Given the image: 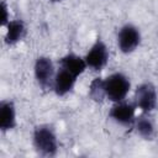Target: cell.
Wrapping results in <instances>:
<instances>
[{
	"label": "cell",
	"mask_w": 158,
	"mask_h": 158,
	"mask_svg": "<svg viewBox=\"0 0 158 158\" xmlns=\"http://www.w3.org/2000/svg\"><path fill=\"white\" fill-rule=\"evenodd\" d=\"M32 144L42 157H54L58 152V137L54 128L48 123L37 125L32 133Z\"/></svg>",
	"instance_id": "1"
},
{
	"label": "cell",
	"mask_w": 158,
	"mask_h": 158,
	"mask_svg": "<svg viewBox=\"0 0 158 158\" xmlns=\"http://www.w3.org/2000/svg\"><path fill=\"white\" fill-rule=\"evenodd\" d=\"M104 89L106 99L111 102L125 100L131 89V81L123 73L116 72L104 78Z\"/></svg>",
	"instance_id": "2"
},
{
	"label": "cell",
	"mask_w": 158,
	"mask_h": 158,
	"mask_svg": "<svg viewBox=\"0 0 158 158\" xmlns=\"http://www.w3.org/2000/svg\"><path fill=\"white\" fill-rule=\"evenodd\" d=\"M135 104L144 114H151L158 105V91L153 83H141L135 90Z\"/></svg>",
	"instance_id": "3"
},
{
	"label": "cell",
	"mask_w": 158,
	"mask_h": 158,
	"mask_svg": "<svg viewBox=\"0 0 158 158\" xmlns=\"http://www.w3.org/2000/svg\"><path fill=\"white\" fill-rule=\"evenodd\" d=\"M35 79L42 90H52L56 77V68L49 57L41 56L36 59L33 65Z\"/></svg>",
	"instance_id": "4"
},
{
	"label": "cell",
	"mask_w": 158,
	"mask_h": 158,
	"mask_svg": "<svg viewBox=\"0 0 158 158\" xmlns=\"http://www.w3.org/2000/svg\"><path fill=\"white\" fill-rule=\"evenodd\" d=\"M136 109L137 106L135 101L131 102V101L121 100V101L114 102V105L110 109L109 116L116 123L123 127H132L136 120Z\"/></svg>",
	"instance_id": "5"
},
{
	"label": "cell",
	"mask_w": 158,
	"mask_h": 158,
	"mask_svg": "<svg viewBox=\"0 0 158 158\" xmlns=\"http://www.w3.org/2000/svg\"><path fill=\"white\" fill-rule=\"evenodd\" d=\"M141 43V32L138 27L132 23L123 25L117 32V47L118 49L125 53H132Z\"/></svg>",
	"instance_id": "6"
},
{
	"label": "cell",
	"mask_w": 158,
	"mask_h": 158,
	"mask_svg": "<svg viewBox=\"0 0 158 158\" xmlns=\"http://www.w3.org/2000/svg\"><path fill=\"white\" fill-rule=\"evenodd\" d=\"M109 57H110V53H109L107 46L102 40L98 38L93 43V46L89 48L86 54L84 56V59L86 62L88 68L95 72H99L107 64Z\"/></svg>",
	"instance_id": "7"
},
{
	"label": "cell",
	"mask_w": 158,
	"mask_h": 158,
	"mask_svg": "<svg viewBox=\"0 0 158 158\" xmlns=\"http://www.w3.org/2000/svg\"><path fill=\"white\" fill-rule=\"evenodd\" d=\"M78 77H75L74 74H72L70 72L59 68L56 72V77H54V81H53V91L57 96H65L67 94H69L75 83H77Z\"/></svg>",
	"instance_id": "8"
},
{
	"label": "cell",
	"mask_w": 158,
	"mask_h": 158,
	"mask_svg": "<svg viewBox=\"0 0 158 158\" xmlns=\"http://www.w3.org/2000/svg\"><path fill=\"white\" fill-rule=\"evenodd\" d=\"M16 107L12 100H1L0 102V131L9 132L16 127Z\"/></svg>",
	"instance_id": "9"
},
{
	"label": "cell",
	"mask_w": 158,
	"mask_h": 158,
	"mask_svg": "<svg viewBox=\"0 0 158 158\" xmlns=\"http://www.w3.org/2000/svg\"><path fill=\"white\" fill-rule=\"evenodd\" d=\"M58 67L70 72L75 77L81 75L88 68L84 57H80L75 53H67L63 57H60L58 59Z\"/></svg>",
	"instance_id": "10"
},
{
	"label": "cell",
	"mask_w": 158,
	"mask_h": 158,
	"mask_svg": "<svg viewBox=\"0 0 158 158\" xmlns=\"http://www.w3.org/2000/svg\"><path fill=\"white\" fill-rule=\"evenodd\" d=\"M27 33V27L26 23L20 20H10L9 23L6 25V32H5V37L4 41L7 46H15L16 43L21 42Z\"/></svg>",
	"instance_id": "11"
},
{
	"label": "cell",
	"mask_w": 158,
	"mask_h": 158,
	"mask_svg": "<svg viewBox=\"0 0 158 158\" xmlns=\"http://www.w3.org/2000/svg\"><path fill=\"white\" fill-rule=\"evenodd\" d=\"M132 128L136 131V133L142 137L143 139L151 141L156 136V126L152 118L149 117V114L142 112L141 115L136 116V120L133 122Z\"/></svg>",
	"instance_id": "12"
},
{
	"label": "cell",
	"mask_w": 158,
	"mask_h": 158,
	"mask_svg": "<svg viewBox=\"0 0 158 158\" xmlns=\"http://www.w3.org/2000/svg\"><path fill=\"white\" fill-rule=\"evenodd\" d=\"M89 98L95 102H104L106 99L104 89V78H95L89 85Z\"/></svg>",
	"instance_id": "13"
},
{
	"label": "cell",
	"mask_w": 158,
	"mask_h": 158,
	"mask_svg": "<svg viewBox=\"0 0 158 158\" xmlns=\"http://www.w3.org/2000/svg\"><path fill=\"white\" fill-rule=\"evenodd\" d=\"M0 10H1V26H6L9 23V12H7V5L5 1H1L0 5Z\"/></svg>",
	"instance_id": "14"
},
{
	"label": "cell",
	"mask_w": 158,
	"mask_h": 158,
	"mask_svg": "<svg viewBox=\"0 0 158 158\" xmlns=\"http://www.w3.org/2000/svg\"><path fill=\"white\" fill-rule=\"evenodd\" d=\"M49 1H52V2H59V1H62V0H49Z\"/></svg>",
	"instance_id": "15"
}]
</instances>
